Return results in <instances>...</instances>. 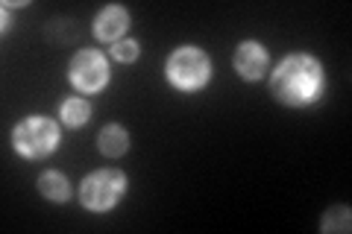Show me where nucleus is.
Masks as SVG:
<instances>
[{
  "mask_svg": "<svg viewBox=\"0 0 352 234\" xmlns=\"http://www.w3.org/2000/svg\"><path fill=\"white\" fill-rule=\"evenodd\" d=\"M126 27H129V15L124 12V9H118V6H112V9H106V12H100V18H97V24H94L97 36H100L103 41L118 38Z\"/></svg>",
  "mask_w": 352,
  "mask_h": 234,
  "instance_id": "nucleus-7",
  "label": "nucleus"
},
{
  "mask_svg": "<svg viewBox=\"0 0 352 234\" xmlns=\"http://www.w3.org/2000/svg\"><path fill=\"white\" fill-rule=\"evenodd\" d=\"M109 80V68L103 62V56L97 53H80L74 56L71 62V82L80 88V91H97V88H103Z\"/></svg>",
  "mask_w": 352,
  "mask_h": 234,
  "instance_id": "nucleus-5",
  "label": "nucleus"
},
{
  "mask_svg": "<svg viewBox=\"0 0 352 234\" xmlns=\"http://www.w3.org/2000/svg\"><path fill=\"white\" fill-rule=\"evenodd\" d=\"M120 191H124V176L115 170H100L88 176L82 185V205L91 211H106L118 202Z\"/></svg>",
  "mask_w": 352,
  "mask_h": 234,
  "instance_id": "nucleus-4",
  "label": "nucleus"
},
{
  "mask_svg": "<svg viewBox=\"0 0 352 234\" xmlns=\"http://www.w3.org/2000/svg\"><path fill=\"white\" fill-rule=\"evenodd\" d=\"M235 68L241 76H247V80H258L267 68V53H264L261 44L256 41H244L235 53Z\"/></svg>",
  "mask_w": 352,
  "mask_h": 234,
  "instance_id": "nucleus-6",
  "label": "nucleus"
},
{
  "mask_svg": "<svg viewBox=\"0 0 352 234\" xmlns=\"http://www.w3.org/2000/svg\"><path fill=\"white\" fill-rule=\"evenodd\" d=\"M126 147H129V138H126V132L120 126H106L100 132V150L106 155H112V159H115V155H124Z\"/></svg>",
  "mask_w": 352,
  "mask_h": 234,
  "instance_id": "nucleus-8",
  "label": "nucleus"
},
{
  "mask_svg": "<svg viewBox=\"0 0 352 234\" xmlns=\"http://www.w3.org/2000/svg\"><path fill=\"white\" fill-rule=\"evenodd\" d=\"M323 82L320 65H317L311 56H291L285 59L276 73H273V94H276L282 103H308L311 97H317Z\"/></svg>",
  "mask_w": 352,
  "mask_h": 234,
  "instance_id": "nucleus-1",
  "label": "nucleus"
},
{
  "mask_svg": "<svg viewBox=\"0 0 352 234\" xmlns=\"http://www.w3.org/2000/svg\"><path fill=\"white\" fill-rule=\"evenodd\" d=\"M62 117L68 120L71 126L85 124V117H88V103H82V100H68V103L62 106Z\"/></svg>",
  "mask_w": 352,
  "mask_h": 234,
  "instance_id": "nucleus-10",
  "label": "nucleus"
},
{
  "mask_svg": "<svg viewBox=\"0 0 352 234\" xmlns=\"http://www.w3.org/2000/svg\"><path fill=\"white\" fill-rule=\"evenodd\" d=\"M168 73H170V82L191 91V88H200L208 80V59L206 53H200L197 47H182L170 56L168 62Z\"/></svg>",
  "mask_w": 352,
  "mask_h": 234,
  "instance_id": "nucleus-3",
  "label": "nucleus"
},
{
  "mask_svg": "<svg viewBox=\"0 0 352 234\" xmlns=\"http://www.w3.org/2000/svg\"><path fill=\"white\" fill-rule=\"evenodd\" d=\"M135 56H138V44H135V41H120V44H115V59L132 62Z\"/></svg>",
  "mask_w": 352,
  "mask_h": 234,
  "instance_id": "nucleus-12",
  "label": "nucleus"
},
{
  "mask_svg": "<svg viewBox=\"0 0 352 234\" xmlns=\"http://www.w3.org/2000/svg\"><path fill=\"white\" fill-rule=\"evenodd\" d=\"M38 187L47 199H68V182H65V176H59V173H44Z\"/></svg>",
  "mask_w": 352,
  "mask_h": 234,
  "instance_id": "nucleus-9",
  "label": "nucleus"
},
{
  "mask_svg": "<svg viewBox=\"0 0 352 234\" xmlns=\"http://www.w3.org/2000/svg\"><path fill=\"white\" fill-rule=\"evenodd\" d=\"M12 141L18 152H24L27 159H41L59 143V129L47 117H30L15 129Z\"/></svg>",
  "mask_w": 352,
  "mask_h": 234,
  "instance_id": "nucleus-2",
  "label": "nucleus"
},
{
  "mask_svg": "<svg viewBox=\"0 0 352 234\" xmlns=\"http://www.w3.org/2000/svg\"><path fill=\"white\" fill-rule=\"evenodd\" d=\"M323 229L326 231H335V229H349V214H346V208H335L332 211V217H329L326 222H323Z\"/></svg>",
  "mask_w": 352,
  "mask_h": 234,
  "instance_id": "nucleus-11",
  "label": "nucleus"
}]
</instances>
